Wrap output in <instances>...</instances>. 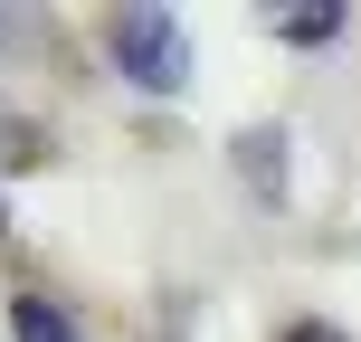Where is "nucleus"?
Here are the masks:
<instances>
[{"instance_id":"nucleus-1","label":"nucleus","mask_w":361,"mask_h":342,"mask_svg":"<svg viewBox=\"0 0 361 342\" xmlns=\"http://www.w3.org/2000/svg\"><path fill=\"white\" fill-rule=\"evenodd\" d=\"M114 67L143 95H180L190 86V38H180V19L171 10H124L114 19Z\"/></svg>"},{"instance_id":"nucleus-2","label":"nucleus","mask_w":361,"mask_h":342,"mask_svg":"<svg viewBox=\"0 0 361 342\" xmlns=\"http://www.w3.org/2000/svg\"><path fill=\"white\" fill-rule=\"evenodd\" d=\"M10 342H76V324L48 305V295H19L10 305Z\"/></svg>"},{"instance_id":"nucleus-3","label":"nucleus","mask_w":361,"mask_h":342,"mask_svg":"<svg viewBox=\"0 0 361 342\" xmlns=\"http://www.w3.org/2000/svg\"><path fill=\"white\" fill-rule=\"evenodd\" d=\"M276 29H286L295 48H314V38H333V29H343V10H286Z\"/></svg>"},{"instance_id":"nucleus-4","label":"nucleus","mask_w":361,"mask_h":342,"mask_svg":"<svg viewBox=\"0 0 361 342\" xmlns=\"http://www.w3.org/2000/svg\"><path fill=\"white\" fill-rule=\"evenodd\" d=\"M276 342H343L333 324H295V333H276Z\"/></svg>"}]
</instances>
